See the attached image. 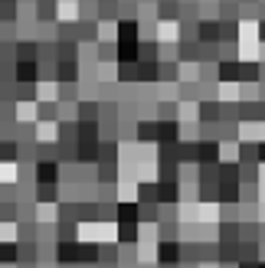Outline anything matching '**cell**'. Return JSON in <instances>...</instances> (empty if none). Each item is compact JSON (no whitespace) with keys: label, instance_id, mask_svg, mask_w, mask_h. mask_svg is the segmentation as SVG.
Wrapping results in <instances>:
<instances>
[{"label":"cell","instance_id":"cell-2","mask_svg":"<svg viewBox=\"0 0 265 268\" xmlns=\"http://www.w3.org/2000/svg\"><path fill=\"white\" fill-rule=\"evenodd\" d=\"M161 258H170V262H177V246H164V248H161Z\"/></svg>","mask_w":265,"mask_h":268},{"label":"cell","instance_id":"cell-4","mask_svg":"<svg viewBox=\"0 0 265 268\" xmlns=\"http://www.w3.org/2000/svg\"><path fill=\"white\" fill-rule=\"evenodd\" d=\"M262 268H265V265H262Z\"/></svg>","mask_w":265,"mask_h":268},{"label":"cell","instance_id":"cell-3","mask_svg":"<svg viewBox=\"0 0 265 268\" xmlns=\"http://www.w3.org/2000/svg\"><path fill=\"white\" fill-rule=\"evenodd\" d=\"M259 157H262V161H265V144H262V150H259Z\"/></svg>","mask_w":265,"mask_h":268},{"label":"cell","instance_id":"cell-1","mask_svg":"<svg viewBox=\"0 0 265 268\" xmlns=\"http://www.w3.org/2000/svg\"><path fill=\"white\" fill-rule=\"evenodd\" d=\"M23 79V82H30V79H36V65L33 62H20V72H17Z\"/></svg>","mask_w":265,"mask_h":268}]
</instances>
